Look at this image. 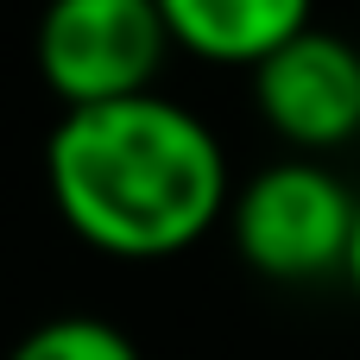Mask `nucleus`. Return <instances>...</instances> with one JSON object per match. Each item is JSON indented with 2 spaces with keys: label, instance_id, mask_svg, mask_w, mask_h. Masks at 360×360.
I'll list each match as a JSON object with an SVG mask.
<instances>
[{
  "label": "nucleus",
  "instance_id": "1",
  "mask_svg": "<svg viewBox=\"0 0 360 360\" xmlns=\"http://www.w3.org/2000/svg\"><path fill=\"white\" fill-rule=\"evenodd\" d=\"M44 184L63 228L108 259H171L234 202L221 139L165 95L63 108L44 139Z\"/></svg>",
  "mask_w": 360,
  "mask_h": 360
},
{
  "label": "nucleus",
  "instance_id": "2",
  "mask_svg": "<svg viewBox=\"0 0 360 360\" xmlns=\"http://www.w3.org/2000/svg\"><path fill=\"white\" fill-rule=\"evenodd\" d=\"M354 221H360V196L323 158H278V165L253 171L228 202L234 253L272 285L342 278L348 247H354Z\"/></svg>",
  "mask_w": 360,
  "mask_h": 360
},
{
  "label": "nucleus",
  "instance_id": "3",
  "mask_svg": "<svg viewBox=\"0 0 360 360\" xmlns=\"http://www.w3.org/2000/svg\"><path fill=\"white\" fill-rule=\"evenodd\" d=\"M38 76L63 108H108L152 95V76L171 51L158 0H51L38 32Z\"/></svg>",
  "mask_w": 360,
  "mask_h": 360
},
{
  "label": "nucleus",
  "instance_id": "4",
  "mask_svg": "<svg viewBox=\"0 0 360 360\" xmlns=\"http://www.w3.org/2000/svg\"><path fill=\"white\" fill-rule=\"evenodd\" d=\"M259 120L291 146V158H323L360 139V44L342 32H297L253 70Z\"/></svg>",
  "mask_w": 360,
  "mask_h": 360
},
{
  "label": "nucleus",
  "instance_id": "5",
  "mask_svg": "<svg viewBox=\"0 0 360 360\" xmlns=\"http://www.w3.org/2000/svg\"><path fill=\"white\" fill-rule=\"evenodd\" d=\"M158 13L177 51L240 70H259L272 51L316 25V0H158Z\"/></svg>",
  "mask_w": 360,
  "mask_h": 360
},
{
  "label": "nucleus",
  "instance_id": "6",
  "mask_svg": "<svg viewBox=\"0 0 360 360\" xmlns=\"http://www.w3.org/2000/svg\"><path fill=\"white\" fill-rule=\"evenodd\" d=\"M6 360H146V354L133 348L127 329H114L101 316H51L32 335H19Z\"/></svg>",
  "mask_w": 360,
  "mask_h": 360
},
{
  "label": "nucleus",
  "instance_id": "7",
  "mask_svg": "<svg viewBox=\"0 0 360 360\" xmlns=\"http://www.w3.org/2000/svg\"><path fill=\"white\" fill-rule=\"evenodd\" d=\"M342 278H348V291H354V304H360V221H354V247H348V272Z\"/></svg>",
  "mask_w": 360,
  "mask_h": 360
}]
</instances>
